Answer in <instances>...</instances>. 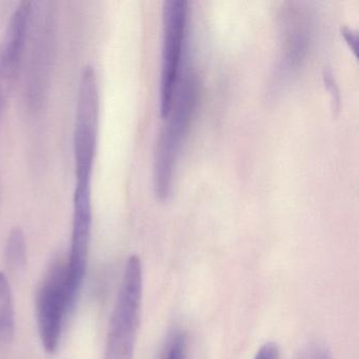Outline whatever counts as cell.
I'll return each mask as SVG.
<instances>
[{
  "mask_svg": "<svg viewBox=\"0 0 359 359\" xmlns=\"http://www.w3.org/2000/svg\"><path fill=\"white\" fill-rule=\"evenodd\" d=\"M15 335V311L11 285L0 271V346L9 344Z\"/></svg>",
  "mask_w": 359,
  "mask_h": 359,
  "instance_id": "9",
  "label": "cell"
},
{
  "mask_svg": "<svg viewBox=\"0 0 359 359\" xmlns=\"http://www.w3.org/2000/svg\"><path fill=\"white\" fill-rule=\"evenodd\" d=\"M142 287V262L138 256H130L111 315L104 359H133L140 329Z\"/></svg>",
  "mask_w": 359,
  "mask_h": 359,
  "instance_id": "1",
  "label": "cell"
},
{
  "mask_svg": "<svg viewBox=\"0 0 359 359\" xmlns=\"http://www.w3.org/2000/svg\"><path fill=\"white\" fill-rule=\"evenodd\" d=\"M74 304L69 294L67 262L56 259L46 273L36 296L37 327L48 353L57 350L66 315Z\"/></svg>",
  "mask_w": 359,
  "mask_h": 359,
  "instance_id": "5",
  "label": "cell"
},
{
  "mask_svg": "<svg viewBox=\"0 0 359 359\" xmlns=\"http://www.w3.org/2000/svg\"><path fill=\"white\" fill-rule=\"evenodd\" d=\"M6 262L13 272H22L26 266L27 245L24 231L16 226L8 236L5 248Z\"/></svg>",
  "mask_w": 359,
  "mask_h": 359,
  "instance_id": "10",
  "label": "cell"
},
{
  "mask_svg": "<svg viewBox=\"0 0 359 359\" xmlns=\"http://www.w3.org/2000/svg\"><path fill=\"white\" fill-rule=\"evenodd\" d=\"M196 87L190 77H187L176 88L173 104L169 116L171 118L163 129L159 140L155 161V191L161 201H167L171 192L173 170L180 152L182 140L188 129L194 111ZM167 117V118H168ZM165 118V119H167Z\"/></svg>",
  "mask_w": 359,
  "mask_h": 359,
  "instance_id": "3",
  "label": "cell"
},
{
  "mask_svg": "<svg viewBox=\"0 0 359 359\" xmlns=\"http://www.w3.org/2000/svg\"><path fill=\"white\" fill-rule=\"evenodd\" d=\"M254 359H280V350L274 342H266L258 350Z\"/></svg>",
  "mask_w": 359,
  "mask_h": 359,
  "instance_id": "13",
  "label": "cell"
},
{
  "mask_svg": "<svg viewBox=\"0 0 359 359\" xmlns=\"http://www.w3.org/2000/svg\"><path fill=\"white\" fill-rule=\"evenodd\" d=\"M11 87L0 81V118L3 116L4 109H5L6 102H7L8 94H9Z\"/></svg>",
  "mask_w": 359,
  "mask_h": 359,
  "instance_id": "14",
  "label": "cell"
},
{
  "mask_svg": "<svg viewBox=\"0 0 359 359\" xmlns=\"http://www.w3.org/2000/svg\"><path fill=\"white\" fill-rule=\"evenodd\" d=\"M31 1H22L8 25L0 45V81L11 87L18 74L30 27Z\"/></svg>",
  "mask_w": 359,
  "mask_h": 359,
  "instance_id": "8",
  "label": "cell"
},
{
  "mask_svg": "<svg viewBox=\"0 0 359 359\" xmlns=\"http://www.w3.org/2000/svg\"><path fill=\"white\" fill-rule=\"evenodd\" d=\"M188 4L171 0L163 7V56H161V115L169 116L177 88L180 60L186 41Z\"/></svg>",
  "mask_w": 359,
  "mask_h": 359,
  "instance_id": "6",
  "label": "cell"
},
{
  "mask_svg": "<svg viewBox=\"0 0 359 359\" xmlns=\"http://www.w3.org/2000/svg\"><path fill=\"white\" fill-rule=\"evenodd\" d=\"M100 95L95 70L87 66L79 83L74 130L76 184H91L97 147Z\"/></svg>",
  "mask_w": 359,
  "mask_h": 359,
  "instance_id": "4",
  "label": "cell"
},
{
  "mask_svg": "<svg viewBox=\"0 0 359 359\" xmlns=\"http://www.w3.org/2000/svg\"><path fill=\"white\" fill-rule=\"evenodd\" d=\"M342 33H344V39L350 45L351 49L353 50L354 53H356V35L353 34L352 31L348 30V29H344V32Z\"/></svg>",
  "mask_w": 359,
  "mask_h": 359,
  "instance_id": "15",
  "label": "cell"
},
{
  "mask_svg": "<svg viewBox=\"0 0 359 359\" xmlns=\"http://www.w3.org/2000/svg\"><path fill=\"white\" fill-rule=\"evenodd\" d=\"M295 359H332V355L327 346L313 342L300 348Z\"/></svg>",
  "mask_w": 359,
  "mask_h": 359,
  "instance_id": "11",
  "label": "cell"
},
{
  "mask_svg": "<svg viewBox=\"0 0 359 359\" xmlns=\"http://www.w3.org/2000/svg\"><path fill=\"white\" fill-rule=\"evenodd\" d=\"M55 14L53 3H31L30 56L26 81V95L31 110L43 107L49 91L55 53Z\"/></svg>",
  "mask_w": 359,
  "mask_h": 359,
  "instance_id": "2",
  "label": "cell"
},
{
  "mask_svg": "<svg viewBox=\"0 0 359 359\" xmlns=\"http://www.w3.org/2000/svg\"><path fill=\"white\" fill-rule=\"evenodd\" d=\"M188 357V338L184 333L178 334L172 340L168 351L167 359H187Z\"/></svg>",
  "mask_w": 359,
  "mask_h": 359,
  "instance_id": "12",
  "label": "cell"
},
{
  "mask_svg": "<svg viewBox=\"0 0 359 359\" xmlns=\"http://www.w3.org/2000/svg\"><path fill=\"white\" fill-rule=\"evenodd\" d=\"M91 234V184H76L70 255L67 262L69 294L73 304L76 302L87 273Z\"/></svg>",
  "mask_w": 359,
  "mask_h": 359,
  "instance_id": "7",
  "label": "cell"
}]
</instances>
